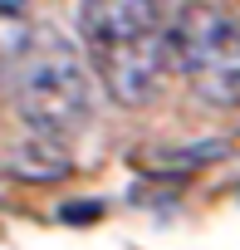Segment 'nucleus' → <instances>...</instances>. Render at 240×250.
<instances>
[{"label":"nucleus","mask_w":240,"mask_h":250,"mask_svg":"<svg viewBox=\"0 0 240 250\" xmlns=\"http://www.w3.org/2000/svg\"><path fill=\"white\" fill-rule=\"evenodd\" d=\"M230 152L225 138H201V143H181V147H138L133 152V167L142 177H157V182H177V177H196L206 172L211 162H220Z\"/></svg>","instance_id":"obj_5"},{"label":"nucleus","mask_w":240,"mask_h":250,"mask_svg":"<svg viewBox=\"0 0 240 250\" xmlns=\"http://www.w3.org/2000/svg\"><path fill=\"white\" fill-rule=\"evenodd\" d=\"M5 93L25 128L49 138H74L93 118V79L59 25H35L5 40Z\"/></svg>","instance_id":"obj_1"},{"label":"nucleus","mask_w":240,"mask_h":250,"mask_svg":"<svg viewBox=\"0 0 240 250\" xmlns=\"http://www.w3.org/2000/svg\"><path fill=\"white\" fill-rule=\"evenodd\" d=\"M79 30L103 93L118 108L152 103L167 59V25L157 0H79Z\"/></svg>","instance_id":"obj_2"},{"label":"nucleus","mask_w":240,"mask_h":250,"mask_svg":"<svg viewBox=\"0 0 240 250\" xmlns=\"http://www.w3.org/2000/svg\"><path fill=\"white\" fill-rule=\"evenodd\" d=\"M0 10H5V20H15V15L25 10V0H0Z\"/></svg>","instance_id":"obj_7"},{"label":"nucleus","mask_w":240,"mask_h":250,"mask_svg":"<svg viewBox=\"0 0 240 250\" xmlns=\"http://www.w3.org/2000/svg\"><path fill=\"white\" fill-rule=\"evenodd\" d=\"M167 59L206 108H240V20L211 0H186L167 25Z\"/></svg>","instance_id":"obj_3"},{"label":"nucleus","mask_w":240,"mask_h":250,"mask_svg":"<svg viewBox=\"0 0 240 250\" xmlns=\"http://www.w3.org/2000/svg\"><path fill=\"white\" fill-rule=\"evenodd\" d=\"M74 172V157L64 147V138H49L40 128L5 138V177L15 182H64Z\"/></svg>","instance_id":"obj_4"},{"label":"nucleus","mask_w":240,"mask_h":250,"mask_svg":"<svg viewBox=\"0 0 240 250\" xmlns=\"http://www.w3.org/2000/svg\"><path fill=\"white\" fill-rule=\"evenodd\" d=\"M59 221H69V226H93V221H103V201H69V206H59Z\"/></svg>","instance_id":"obj_6"}]
</instances>
